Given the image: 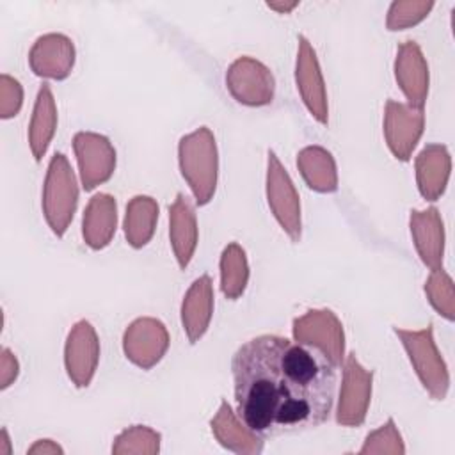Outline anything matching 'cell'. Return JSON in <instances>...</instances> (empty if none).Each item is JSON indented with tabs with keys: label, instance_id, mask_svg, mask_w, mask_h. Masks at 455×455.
I'll list each match as a JSON object with an SVG mask.
<instances>
[{
	"label": "cell",
	"instance_id": "6da1fadb",
	"mask_svg": "<svg viewBox=\"0 0 455 455\" xmlns=\"http://www.w3.org/2000/svg\"><path fill=\"white\" fill-rule=\"evenodd\" d=\"M231 373L236 414L263 439L318 428L332 412L336 368L284 336L245 341L231 359Z\"/></svg>",
	"mask_w": 455,
	"mask_h": 455
},
{
	"label": "cell",
	"instance_id": "7a4b0ae2",
	"mask_svg": "<svg viewBox=\"0 0 455 455\" xmlns=\"http://www.w3.org/2000/svg\"><path fill=\"white\" fill-rule=\"evenodd\" d=\"M178 162L196 203L199 206L208 204L215 194L219 176V153L212 130L201 126L183 135L178 144Z\"/></svg>",
	"mask_w": 455,
	"mask_h": 455
},
{
	"label": "cell",
	"instance_id": "3957f363",
	"mask_svg": "<svg viewBox=\"0 0 455 455\" xmlns=\"http://www.w3.org/2000/svg\"><path fill=\"white\" fill-rule=\"evenodd\" d=\"M43 213L59 238L68 231L78 204V185L75 172L62 153H55L48 164L43 185Z\"/></svg>",
	"mask_w": 455,
	"mask_h": 455
},
{
	"label": "cell",
	"instance_id": "277c9868",
	"mask_svg": "<svg viewBox=\"0 0 455 455\" xmlns=\"http://www.w3.org/2000/svg\"><path fill=\"white\" fill-rule=\"evenodd\" d=\"M393 331L400 338L409 361L427 393L434 400H444L450 387V373L434 341L432 325L421 331H407L398 327H393Z\"/></svg>",
	"mask_w": 455,
	"mask_h": 455
},
{
	"label": "cell",
	"instance_id": "5b68a950",
	"mask_svg": "<svg viewBox=\"0 0 455 455\" xmlns=\"http://www.w3.org/2000/svg\"><path fill=\"white\" fill-rule=\"evenodd\" d=\"M293 339L320 352L334 368L345 361V331L331 309H307L291 325Z\"/></svg>",
	"mask_w": 455,
	"mask_h": 455
},
{
	"label": "cell",
	"instance_id": "8992f818",
	"mask_svg": "<svg viewBox=\"0 0 455 455\" xmlns=\"http://www.w3.org/2000/svg\"><path fill=\"white\" fill-rule=\"evenodd\" d=\"M343 377L336 407V423L341 427H361L371 400L373 371L366 370L354 352L343 361Z\"/></svg>",
	"mask_w": 455,
	"mask_h": 455
},
{
	"label": "cell",
	"instance_id": "52a82bcc",
	"mask_svg": "<svg viewBox=\"0 0 455 455\" xmlns=\"http://www.w3.org/2000/svg\"><path fill=\"white\" fill-rule=\"evenodd\" d=\"M267 201L272 215L290 236L291 242L300 240V199L295 185L274 151L267 160Z\"/></svg>",
	"mask_w": 455,
	"mask_h": 455
},
{
	"label": "cell",
	"instance_id": "ba28073f",
	"mask_svg": "<svg viewBox=\"0 0 455 455\" xmlns=\"http://www.w3.org/2000/svg\"><path fill=\"white\" fill-rule=\"evenodd\" d=\"M226 87L238 103L245 107H263L274 100L275 80L263 62L243 55L228 68Z\"/></svg>",
	"mask_w": 455,
	"mask_h": 455
},
{
	"label": "cell",
	"instance_id": "9c48e42d",
	"mask_svg": "<svg viewBox=\"0 0 455 455\" xmlns=\"http://www.w3.org/2000/svg\"><path fill=\"white\" fill-rule=\"evenodd\" d=\"M82 187L89 192L108 181L116 171V149L108 137L94 132H78L73 137Z\"/></svg>",
	"mask_w": 455,
	"mask_h": 455
},
{
	"label": "cell",
	"instance_id": "30bf717a",
	"mask_svg": "<svg viewBox=\"0 0 455 455\" xmlns=\"http://www.w3.org/2000/svg\"><path fill=\"white\" fill-rule=\"evenodd\" d=\"M425 128L423 108L411 107L395 100L386 101L384 108V137L395 158L407 162L419 142Z\"/></svg>",
	"mask_w": 455,
	"mask_h": 455
},
{
	"label": "cell",
	"instance_id": "8fae6325",
	"mask_svg": "<svg viewBox=\"0 0 455 455\" xmlns=\"http://www.w3.org/2000/svg\"><path fill=\"white\" fill-rule=\"evenodd\" d=\"M169 332L165 325L153 316L133 320L123 334V350L130 363L149 370L162 361L169 348Z\"/></svg>",
	"mask_w": 455,
	"mask_h": 455
},
{
	"label": "cell",
	"instance_id": "7c38bea8",
	"mask_svg": "<svg viewBox=\"0 0 455 455\" xmlns=\"http://www.w3.org/2000/svg\"><path fill=\"white\" fill-rule=\"evenodd\" d=\"M100 361V339L91 322H76L64 345V366L76 387H87Z\"/></svg>",
	"mask_w": 455,
	"mask_h": 455
},
{
	"label": "cell",
	"instance_id": "4fadbf2b",
	"mask_svg": "<svg viewBox=\"0 0 455 455\" xmlns=\"http://www.w3.org/2000/svg\"><path fill=\"white\" fill-rule=\"evenodd\" d=\"M295 84L297 91L309 110V114L320 123L327 124L329 121V105H327V91L322 76V69L316 59V52L311 43L299 36V50L295 62Z\"/></svg>",
	"mask_w": 455,
	"mask_h": 455
},
{
	"label": "cell",
	"instance_id": "5bb4252c",
	"mask_svg": "<svg viewBox=\"0 0 455 455\" xmlns=\"http://www.w3.org/2000/svg\"><path fill=\"white\" fill-rule=\"evenodd\" d=\"M28 64L37 76L64 80L75 66V44L59 32L39 36L28 52Z\"/></svg>",
	"mask_w": 455,
	"mask_h": 455
},
{
	"label": "cell",
	"instance_id": "9a60e30c",
	"mask_svg": "<svg viewBox=\"0 0 455 455\" xmlns=\"http://www.w3.org/2000/svg\"><path fill=\"white\" fill-rule=\"evenodd\" d=\"M395 78L407 98V105L423 108L428 96V64L416 41L409 39L398 44Z\"/></svg>",
	"mask_w": 455,
	"mask_h": 455
},
{
	"label": "cell",
	"instance_id": "2e32d148",
	"mask_svg": "<svg viewBox=\"0 0 455 455\" xmlns=\"http://www.w3.org/2000/svg\"><path fill=\"white\" fill-rule=\"evenodd\" d=\"M409 224L412 242L421 261L430 270L441 268L444 256V224L439 210L435 206L421 212L412 210Z\"/></svg>",
	"mask_w": 455,
	"mask_h": 455
},
{
	"label": "cell",
	"instance_id": "e0dca14e",
	"mask_svg": "<svg viewBox=\"0 0 455 455\" xmlns=\"http://www.w3.org/2000/svg\"><path fill=\"white\" fill-rule=\"evenodd\" d=\"M197 217L192 201L185 194H178L169 206V240L180 268H187L197 247Z\"/></svg>",
	"mask_w": 455,
	"mask_h": 455
},
{
	"label": "cell",
	"instance_id": "ac0fdd59",
	"mask_svg": "<svg viewBox=\"0 0 455 455\" xmlns=\"http://www.w3.org/2000/svg\"><path fill=\"white\" fill-rule=\"evenodd\" d=\"M213 315V284L208 274L197 277L181 302V325L190 343H197L210 327Z\"/></svg>",
	"mask_w": 455,
	"mask_h": 455
},
{
	"label": "cell",
	"instance_id": "d6986e66",
	"mask_svg": "<svg viewBox=\"0 0 455 455\" xmlns=\"http://www.w3.org/2000/svg\"><path fill=\"white\" fill-rule=\"evenodd\" d=\"M416 183L427 201H437L448 185L451 172V156L443 144H427L414 162Z\"/></svg>",
	"mask_w": 455,
	"mask_h": 455
},
{
	"label": "cell",
	"instance_id": "ffe728a7",
	"mask_svg": "<svg viewBox=\"0 0 455 455\" xmlns=\"http://www.w3.org/2000/svg\"><path fill=\"white\" fill-rule=\"evenodd\" d=\"M210 427L215 439L229 451L242 455H256L263 451V437L252 432L226 400L220 402V407L212 418Z\"/></svg>",
	"mask_w": 455,
	"mask_h": 455
},
{
	"label": "cell",
	"instance_id": "44dd1931",
	"mask_svg": "<svg viewBox=\"0 0 455 455\" xmlns=\"http://www.w3.org/2000/svg\"><path fill=\"white\" fill-rule=\"evenodd\" d=\"M117 228V203L110 194H96L89 199L82 217V236L84 242L100 251L107 247Z\"/></svg>",
	"mask_w": 455,
	"mask_h": 455
},
{
	"label": "cell",
	"instance_id": "7402d4cb",
	"mask_svg": "<svg viewBox=\"0 0 455 455\" xmlns=\"http://www.w3.org/2000/svg\"><path fill=\"white\" fill-rule=\"evenodd\" d=\"M57 130V105L52 92L50 84H43L39 87L30 124H28V146L36 158V162H41L44 156L53 135Z\"/></svg>",
	"mask_w": 455,
	"mask_h": 455
},
{
	"label": "cell",
	"instance_id": "603a6c76",
	"mask_svg": "<svg viewBox=\"0 0 455 455\" xmlns=\"http://www.w3.org/2000/svg\"><path fill=\"white\" fill-rule=\"evenodd\" d=\"M297 167L306 185L322 194L338 188V171L332 155L322 146H307L297 155Z\"/></svg>",
	"mask_w": 455,
	"mask_h": 455
},
{
	"label": "cell",
	"instance_id": "cb8c5ba5",
	"mask_svg": "<svg viewBox=\"0 0 455 455\" xmlns=\"http://www.w3.org/2000/svg\"><path fill=\"white\" fill-rule=\"evenodd\" d=\"M156 220H158V204L153 197L149 196L132 197L126 204V213L123 222L126 242L133 249L144 247L155 233Z\"/></svg>",
	"mask_w": 455,
	"mask_h": 455
},
{
	"label": "cell",
	"instance_id": "d4e9b609",
	"mask_svg": "<svg viewBox=\"0 0 455 455\" xmlns=\"http://www.w3.org/2000/svg\"><path fill=\"white\" fill-rule=\"evenodd\" d=\"M219 265L222 293L231 300L242 297L249 283V263L243 247L236 242L228 243L220 254Z\"/></svg>",
	"mask_w": 455,
	"mask_h": 455
},
{
	"label": "cell",
	"instance_id": "484cf974",
	"mask_svg": "<svg viewBox=\"0 0 455 455\" xmlns=\"http://www.w3.org/2000/svg\"><path fill=\"white\" fill-rule=\"evenodd\" d=\"M160 434L146 425H133L123 430L112 444V453L126 455V453H142L155 455L160 451Z\"/></svg>",
	"mask_w": 455,
	"mask_h": 455
},
{
	"label": "cell",
	"instance_id": "4316f807",
	"mask_svg": "<svg viewBox=\"0 0 455 455\" xmlns=\"http://www.w3.org/2000/svg\"><path fill=\"white\" fill-rule=\"evenodd\" d=\"M425 293L432 307L446 320L453 322L455 318V291L453 281L446 270L434 268L425 283Z\"/></svg>",
	"mask_w": 455,
	"mask_h": 455
},
{
	"label": "cell",
	"instance_id": "83f0119b",
	"mask_svg": "<svg viewBox=\"0 0 455 455\" xmlns=\"http://www.w3.org/2000/svg\"><path fill=\"white\" fill-rule=\"evenodd\" d=\"M432 7H434V2L430 0L428 2H416V0L393 2L387 11L386 27L389 30H402L412 25H418L428 16Z\"/></svg>",
	"mask_w": 455,
	"mask_h": 455
},
{
	"label": "cell",
	"instance_id": "f1b7e54d",
	"mask_svg": "<svg viewBox=\"0 0 455 455\" xmlns=\"http://www.w3.org/2000/svg\"><path fill=\"white\" fill-rule=\"evenodd\" d=\"M359 453H405L403 439L395 425V419L389 418L382 427L370 432L361 446Z\"/></svg>",
	"mask_w": 455,
	"mask_h": 455
},
{
	"label": "cell",
	"instance_id": "f546056e",
	"mask_svg": "<svg viewBox=\"0 0 455 455\" xmlns=\"http://www.w3.org/2000/svg\"><path fill=\"white\" fill-rule=\"evenodd\" d=\"M23 105V87L11 75L0 76V117L11 119L14 117Z\"/></svg>",
	"mask_w": 455,
	"mask_h": 455
},
{
	"label": "cell",
	"instance_id": "4dcf8cb0",
	"mask_svg": "<svg viewBox=\"0 0 455 455\" xmlns=\"http://www.w3.org/2000/svg\"><path fill=\"white\" fill-rule=\"evenodd\" d=\"M20 373V363L16 355L7 348L2 347L0 350V389H7Z\"/></svg>",
	"mask_w": 455,
	"mask_h": 455
},
{
	"label": "cell",
	"instance_id": "1f68e13d",
	"mask_svg": "<svg viewBox=\"0 0 455 455\" xmlns=\"http://www.w3.org/2000/svg\"><path fill=\"white\" fill-rule=\"evenodd\" d=\"M27 453H30V455H52V453H59V455H62L64 453V450L55 443V441H52V439H39V441H36L28 450H27Z\"/></svg>",
	"mask_w": 455,
	"mask_h": 455
},
{
	"label": "cell",
	"instance_id": "d6a6232c",
	"mask_svg": "<svg viewBox=\"0 0 455 455\" xmlns=\"http://www.w3.org/2000/svg\"><path fill=\"white\" fill-rule=\"evenodd\" d=\"M270 9L274 11H279V12H290L291 9H295L299 4L297 2H291V4H275V2H268L267 4Z\"/></svg>",
	"mask_w": 455,
	"mask_h": 455
},
{
	"label": "cell",
	"instance_id": "836d02e7",
	"mask_svg": "<svg viewBox=\"0 0 455 455\" xmlns=\"http://www.w3.org/2000/svg\"><path fill=\"white\" fill-rule=\"evenodd\" d=\"M0 441H2L0 455H9V453H11V448H9V434H7V428H2V432H0Z\"/></svg>",
	"mask_w": 455,
	"mask_h": 455
}]
</instances>
